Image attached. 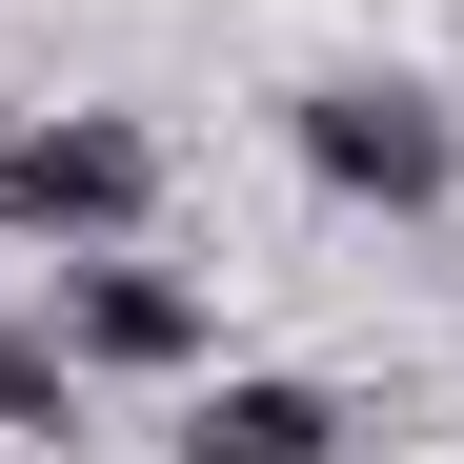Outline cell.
I'll return each mask as SVG.
<instances>
[{"mask_svg": "<svg viewBox=\"0 0 464 464\" xmlns=\"http://www.w3.org/2000/svg\"><path fill=\"white\" fill-rule=\"evenodd\" d=\"M162 202V141H141L121 102H41V121H0V243H121V222Z\"/></svg>", "mask_w": 464, "mask_h": 464, "instance_id": "6da1fadb", "label": "cell"}, {"mask_svg": "<svg viewBox=\"0 0 464 464\" xmlns=\"http://www.w3.org/2000/svg\"><path fill=\"white\" fill-rule=\"evenodd\" d=\"M82 424V343L61 324H0V444H61Z\"/></svg>", "mask_w": 464, "mask_h": 464, "instance_id": "5b68a950", "label": "cell"}, {"mask_svg": "<svg viewBox=\"0 0 464 464\" xmlns=\"http://www.w3.org/2000/svg\"><path fill=\"white\" fill-rule=\"evenodd\" d=\"M283 141H303V182H324V202H383V222H424V202L464 182V121H444L424 82H303Z\"/></svg>", "mask_w": 464, "mask_h": 464, "instance_id": "7a4b0ae2", "label": "cell"}, {"mask_svg": "<svg viewBox=\"0 0 464 464\" xmlns=\"http://www.w3.org/2000/svg\"><path fill=\"white\" fill-rule=\"evenodd\" d=\"M182 464H343V404H324V383H283V363H243V383H202V404H182Z\"/></svg>", "mask_w": 464, "mask_h": 464, "instance_id": "277c9868", "label": "cell"}, {"mask_svg": "<svg viewBox=\"0 0 464 464\" xmlns=\"http://www.w3.org/2000/svg\"><path fill=\"white\" fill-rule=\"evenodd\" d=\"M61 343H82V363H202V283L82 243V263H61Z\"/></svg>", "mask_w": 464, "mask_h": 464, "instance_id": "3957f363", "label": "cell"}]
</instances>
